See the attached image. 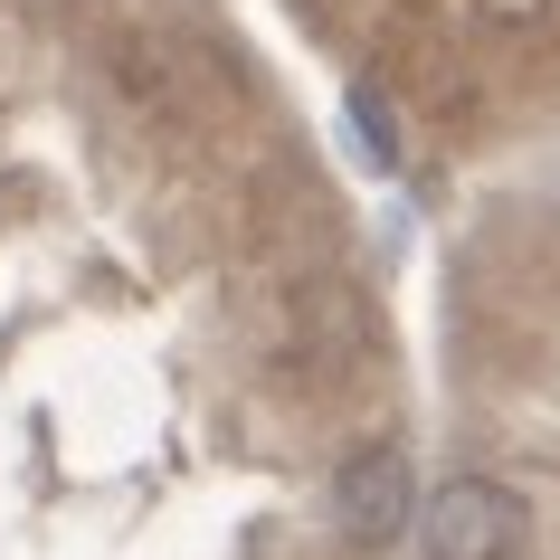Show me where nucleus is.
I'll return each instance as SVG.
<instances>
[{
	"mask_svg": "<svg viewBox=\"0 0 560 560\" xmlns=\"http://www.w3.org/2000/svg\"><path fill=\"white\" fill-rule=\"evenodd\" d=\"M418 541H428V560H513L523 551V503L503 485H485V475H456V485L428 494Z\"/></svg>",
	"mask_w": 560,
	"mask_h": 560,
	"instance_id": "1",
	"label": "nucleus"
},
{
	"mask_svg": "<svg viewBox=\"0 0 560 560\" xmlns=\"http://www.w3.org/2000/svg\"><path fill=\"white\" fill-rule=\"evenodd\" d=\"M332 513H342L352 541H389L409 523V456L399 446H361L352 466L332 475Z\"/></svg>",
	"mask_w": 560,
	"mask_h": 560,
	"instance_id": "2",
	"label": "nucleus"
},
{
	"mask_svg": "<svg viewBox=\"0 0 560 560\" xmlns=\"http://www.w3.org/2000/svg\"><path fill=\"white\" fill-rule=\"evenodd\" d=\"M352 124H361V143H371V162H399V115L381 105V86H352Z\"/></svg>",
	"mask_w": 560,
	"mask_h": 560,
	"instance_id": "3",
	"label": "nucleus"
}]
</instances>
